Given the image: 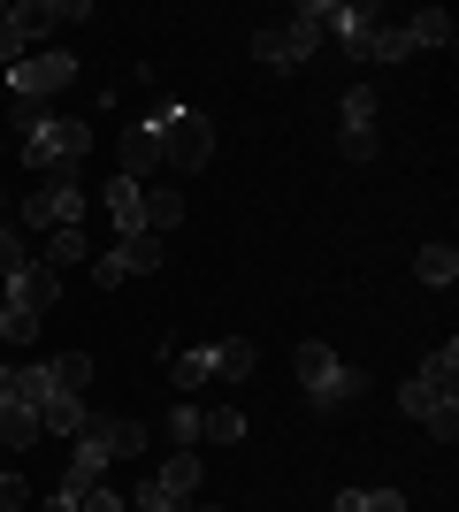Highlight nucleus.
<instances>
[{"instance_id":"8","label":"nucleus","mask_w":459,"mask_h":512,"mask_svg":"<svg viewBox=\"0 0 459 512\" xmlns=\"http://www.w3.org/2000/svg\"><path fill=\"white\" fill-rule=\"evenodd\" d=\"M314 46H322V39H314V31H299L291 16H284V23H261V31H253V54H261L268 69H299Z\"/></svg>"},{"instance_id":"34","label":"nucleus","mask_w":459,"mask_h":512,"mask_svg":"<svg viewBox=\"0 0 459 512\" xmlns=\"http://www.w3.org/2000/svg\"><path fill=\"white\" fill-rule=\"evenodd\" d=\"M23 260H31V253H23V230H16V222H0V276H16Z\"/></svg>"},{"instance_id":"1","label":"nucleus","mask_w":459,"mask_h":512,"mask_svg":"<svg viewBox=\"0 0 459 512\" xmlns=\"http://www.w3.org/2000/svg\"><path fill=\"white\" fill-rule=\"evenodd\" d=\"M291 367H299V390H306V398H314L322 413L352 406V398L368 390V375H360V367H345V360H337V352H329L322 337H306L299 352H291Z\"/></svg>"},{"instance_id":"6","label":"nucleus","mask_w":459,"mask_h":512,"mask_svg":"<svg viewBox=\"0 0 459 512\" xmlns=\"http://www.w3.org/2000/svg\"><path fill=\"white\" fill-rule=\"evenodd\" d=\"M0 283H8V291H0V306H23V314H39V321H46V306L62 299V276H54L46 260H23L16 276H0Z\"/></svg>"},{"instance_id":"39","label":"nucleus","mask_w":459,"mask_h":512,"mask_svg":"<svg viewBox=\"0 0 459 512\" xmlns=\"http://www.w3.org/2000/svg\"><path fill=\"white\" fill-rule=\"evenodd\" d=\"M31 512H77V497H62V490H54L46 505H31Z\"/></svg>"},{"instance_id":"25","label":"nucleus","mask_w":459,"mask_h":512,"mask_svg":"<svg viewBox=\"0 0 459 512\" xmlns=\"http://www.w3.org/2000/svg\"><path fill=\"white\" fill-rule=\"evenodd\" d=\"M414 383H429V390H452V383H459V344H452V337H444L437 352L421 360V375H414Z\"/></svg>"},{"instance_id":"36","label":"nucleus","mask_w":459,"mask_h":512,"mask_svg":"<svg viewBox=\"0 0 459 512\" xmlns=\"http://www.w3.org/2000/svg\"><path fill=\"white\" fill-rule=\"evenodd\" d=\"M77 512H131V505H123V490H108V482H100V490L77 497Z\"/></svg>"},{"instance_id":"38","label":"nucleus","mask_w":459,"mask_h":512,"mask_svg":"<svg viewBox=\"0 0 459 512\" xmlns=\"http://www.w3.org/2000/svg\"><path fill=\"white\" fill-rule=\"evenodd\" d=\"M360 512H406V497L398 490H360Z\"/></svg>"},{"instance_id":"26","label":"nucleus","mask_w":459,"mask_h":512,"mask_svg":"<svg viewBox=\"0 0 459 512\" xmlns=\"http://www.w3.org/2000/svg\"><path fill=\"white\" fill-rule=\"evenodd\" d=\"M199 436H207V444H238V436H245V413H238V406L199 413Z\"/></svg>"},{"instance_id":"21","label":"nucleus","mask_w":459,"mask_h":512,"mask_svg":"<svg viewBox=\"0 0 459 512\" xmlns=\"http://www.w3.org/2000/svg\"><path fill=\"white\" fill-rule=\"evenodd\" d=\"M153 482H161V490H169L176 505H184V497H199V451H169V459H161V474H153Z\"/></svg>"},{"instance_id":"30","label":"nucleus","mask_w":459,"mask_h":512,"mask_svg":"<svg viewBox=\"0 0 459 512\" xmlns=\"http://www.w3.org/2000/svg\"><path fill=\"white\" fill-rule=\"evenodd\" d=\"M123 505H131V512H184V505H192V497L176 505V497H169V490H161V482H153V474H146V482H138V497H123Z\"/></svg>"},{"instance_id":"33","label":"nucleus","mask_w":459,"mask_h":512,"mask_svg":"<svg viewBox=\"0 0 459 512\" xmlns=\"http://www.w3.org/2000/svg\"><path fill=\"white\" fill-rule=\"evenodd\" d=\"M406 54H414V39H406L398 23H383V31H375V62H406Z\"/></svg>"},{"instance_id":"23","label":"nucleus","mask_w":459,"mask_h":512,"mask_svg":"<svg viewBox=\"0 0 459 512\" xmlns=\"http://www.w3.org/2000/svg\"><path fill=\"white\" fill-rule=\"evenodd\" d=\"M39 444V413L31 406H0V451H31Z\"/></svg>"},{"instance_id":"3","label":"nucleus","mask_w":459,"mask_h":512,"mask_svg":"<svg viewBox=\"0 0 459 512\" xmlns=\"http://www.w3.org/2000/svg\"><path fill=\"white\" fill-rule=\"evenodd\" d=\"M23 161L39 176H54V169H85V153H92V130H85V115H46L39 130H23Z\"/></svg>"},{"instance_id":"31","label":"nucleus","mask_w":459,"mask_h":512,"mask_svg":"<svg viewBox=\"0 0 459 512\" xmlns=\"http://www.w3.org/2000/svg\"><path fill=\"white\" fill-rule=\"evenodd\" d=\"M0 337H8V344H31V337H39V314H23V306H0Z\"/></svg>"},{"instance_id":"13","label":"nucleus","mask_w":459,"mask_h":512,"mask_svg":"<svg viewBox=\"0 0 459 512\" xmlns=\"http://www.w3.org/2000/svg\"><path fill=\"white\" fill-rule=\"evenodd\" d=\"M85 398H77V390H54V398H46L39 406V436H85Z\"/></svg>"},{"instance_id":"17","label":"nucleus","mask_w":459,"mask_h":512,"mask_svg":"<svg viewBox=\"0 0 459 512\" xmlns=\"http://www.w3.org/2000/svg\"><path fill=\"white\" fill-rule=\"evenodd\" d=\"M169 383H176V390H207V383H215V344L169 352Z\"/></svg>"},{"instance_id":"20","label":"nucleus","mask_w":459,"mask_h":512,"mask_svg":"<svg viewBox=\"0 0 459 512\" xmlns=\"http://www.w3.org/2000/svg\"><path fill=\"white\" fill-rule=\"evenodd\" d=\"M414 276L437 283V291H452V283H459V245H444V237H437V245H421V253H414Z\"/></svg>"},{"instance_id":"12","label":"nucleus","mask_w":459,"mask_h":512,"mask_svg":"<svg viewBox=\"0 0 459 512\" xmlns=\"http://www.w3.org/2000/svg\"><path fill=\"white\" fill-rule=\"evenodd\" d=\"M92 436H100V444H108V459H138V451H146V421H123V413H92Z\"/></svg>"},{"instance_id":"14","label":"nucleus","mask_w":459,"mask_h":512,"mask_svg":"<svg viewBox=\"0 0 459 512\" xmlns=\"http://www.w3.org/2000/svg\"><path fill=\"white\" fill-rule=\"evenodd\" d=\"M108 214H115V230H123V237L146 230V192H138V176L115 169V184H108Z\"/></svg>"},{"instance_id":"9","label":"nucleus","mask_w":459,"mask_h":512,"mask_svg":"<svg viewBox=\"0 0 459 512\" xmlns=\"http://www.w3.org/2000/svg\"><path fill=\"white\" fill-rule=\"evenodd\" d=\"M383 8H368V0H345L337 8V46H345V62H375V31H383Z\"/></svg>"},{"instance_id":"24","label":"nucleus","mask_w":459,"mask_h":512,"mask_svg":"<svg viewBox=\"0 0 459 512\" xmlns=\"http://www.w3.org/2000/svg\"><path fill=\"white\" fill-rule=\"evenodd\" d=\"M46 375H54V390H77V398H85V383H92V352H54V360H46Z\"/></svg>"},{"instance_id":"29","label":"nucleus","mask_w":459,"mask_h":512,"mask_svg":"<svg viewBox=\"0 0 459 512\" xmlns=\"http://www.w3.org/2000/svg\"><path fill=\"white\" fill-rule=\"evenodd\" d=\"M345 130H375V85H345Z\"/></svg>"},{"instance_id":"16","label":"nucleus","mask_w":459,"mask_h":512,"mask_svg":"<svg viewBox=\"0 0 459 512\" xmlns=\"http://www.w3.org/2000/svg\"><path fill=\"white\" fill-rule=\"evenodd\" d=\"M161 169V130H153V115L146 123H131V138H123V176H153Z\"/></svg>"},{"instance_id":"15","label":"nucleus","mask_w":459,"mask_h":512,"mask_svg":"<svg viewBox=\"0 0 459 512\" xmlns=\"http://www.w3.org/2000/svg\"><path fill=\"white\" fill-rule=\"evenodd\" d=\"M115 268H123V283H131V276H153V268H161V237H153V230H138V237H115Z\"/></svg>"},{"instance_id":"7","label":"nucleus","mask_w":459,"mask_h":512,"mask_svg":"<svg viewBox=\"0 0 459 512\" xmlns=\"http://www.w3.org/2000/svg\"><path fill=\"white\" fill-rule=\"evenodd\" d=\"M398 406L414 413V421H421V428H429V436H437V444H452V436H459V398H452V390H429V383H406V390H398Z\"/></svg>"},{"instance_id":"32","label":"nucleus","mask_w":459,"mask_h":512,"mask_svg":"<svg viewBox=\"0 0 459 512\" xmlns=\"http://www.w3.org/2000/svg\"><path fill=\"white\" fill-rule=\"evenodd\" d=\"M0 512H31V490H23V467H0Z\"/></svg>"},{"instance_id":"35","label":"nucleus","mask_w":459,"mask_h":512,"mask_svg":"<svg viewBox=\"0 0 459 512\" xmlns=\"http://www.w3.org/2000/svg\"><path fill=\"white\" fill-rule=\"evenodd\" d=\"M169 436H176V444H184V451L199 444V406H192V398H184V406L169 413Z\"/></svg>"},{"instance_id":"37","label":"nucleus","mask_w":459,"mask_h":512,"mask_svg":"<svg viewBox=\"0 0 459 512\" xmlns=\"http://www.w3.org/2000/svg\"><path fill=\"white\" fill-rule=\"evenodd\" d=\"M337 146H345V161H368V153H375V130H337Z\"/></svg>"},{"instance_id":"40","label":"nucleus","mask_w":459,"mask_h":512,"mask_svg":"<svg viewBox=\"0 0 459 512\" xmlns=\"http://www.w3.org/2000/svg\"><path fill=\"white\" fill-rule=\"evenodd\" d=\"M0 222H8V184H0Z\"/></svg>"},{"instance_id":"22","label":"nucleus","mask_w":459,"mask_h":512,"mask_svg":"<svg viewBox=\"0 0 459 512\" xmlns=\"http://www.w3.org/2000/svg\"><path fill=\"white\" fill-rule=\"evenodd\" d=\"M398 31L414 39V54H421V46H452V16H444V8H414Z\"/></svg>"},{"instance_id":"28","label":"nucleus","mask_w":459,"mask_h":512,"mask_svg":"<svg viewBox=\"0 0 459 512\" xmlns=\"http://www.w3.org/2000/svg\"><path fill=\"white\" fill-rule=\"evenodd\" d=\"M31 54H39V46L23 39V23H16V8H8V16H0V69H16V62H31Z\"/></svg>"},{"instance_id":"18","label":"nucleus","mask_w":459,"mask_h":512,"mask_svg":"<svg viewBox=\"0 0 459 512\" xmlns=\"http://www.w3.org/2000/svg\"><path fill=\"white\" fill-rule=\"evenodd\" d=\"M46 268H54V276H62V268H85L92 260V237H85V222H77V230H46Z\"/></svg>"},{"instance_id":"5","label":"nucleus","mask_w":459,"mask_h":512,"mask_svg":"<svg viewBox=\"0 0 459 512\" xmlns=\"http://www.w3.org/2000/svg\"><path fill=\"white\" fill-rule=\"evenodd\" d=\"M62 85H77V54H62V46H39L31 62L8 69V100H54Z\"/></svg>"},{"instance_id":"19","label":"nucleus","mask_w":459,"mask_h":512,"mask_svg":"<svg viewBox=\"0 0 459 512\" xmlns=\"http://www.w3.org/2000/svg\"><path fill=\"white\" fill-rule=\"evenodd\" d=\"M253 367H261V344L253 337H222L215 344V383H245Z\"/></svg>"},{"instance_id":"11","label":"nucleus","mask_w":459,"mask_h":512,"mask_svg":"<svg viewBox=\"0 0 459 512\" xmlns=\"http://www.w3.org/2000/svg\"><path fill=\"white\" fill-rule=\"evenodd\" d=\"M108 444H100V436H77V451H69V474H62V497H85V490H100V482H108Z\"/></svg>"},{"instance_id":"27","label":"nucleus","mask_w":459,"mask_h":512,"mask_svg":"<svg viewBox=\"0 0 459 512\" xmlns=\"http://www.w3.org/2000/svg\"><path fill=\"white\" fill-rule=\"evenodd\" d=\"M176 222H184V199H176V192H146V230H153V237H169Z\"/></svg>"},{"instance_id":"2","label":"nucleus","mask_w":459,"mask_h":512,"mask_svg":"<svg viewBox=\"0 0 459 512\" xmlns=\"http://www.w3.org/2000/svg\"><path fill=\"white\" fill-rule=\"evenodd\" d=\"M77 222H85V169H54L31 199H16V230H77Z\"/></svg>"},{"instance_id":"4","label":"nucleus","mask_w":459,"mask_h":512,"mask_svg":"<svg viewBox=\"0 0 459 512\" xmlns=\"http://www.w3.org/2000/svg\"><path fill=\"white\" fill-rule=\"evenodd\" d=\"M153 130H161V161H176V169H207L215 161V123L192 115V107L161 100L153 107Z\"/></svg>"},{"instance_id":"10","label":"nucleus","mask_w":459,"mask_h":512,"mask_svg":"<svg viewBox=\"0 0 459 512\" xmlns=\"http://www.w3.org/2000/svg\"><path fill=\"white\" fill-rule=\"evenodd\" d=\"M92 8L85 0H16V23H23V39L39 46V39H54L62 23H85Z\"/></svg>"}]
</instances>
